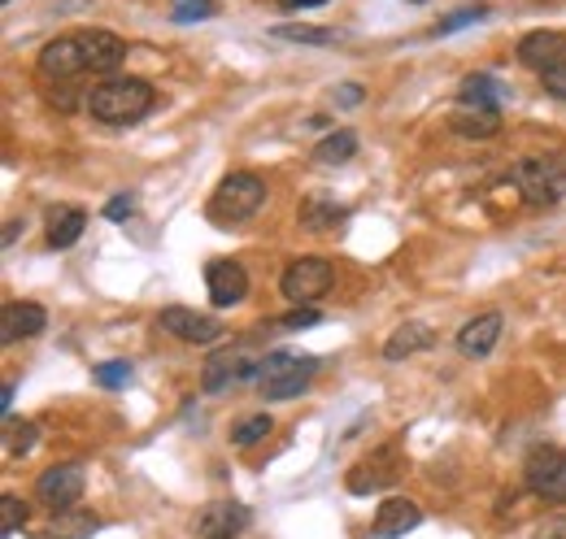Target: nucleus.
<instances>
[{"label":"nucleus","instance_id":"10","mask_svg":"<svg viewBox=\"0 0 566 539\" xmlns=\"http://www.w3.org/2000/svg\"><path fill=\"white\" fill-rule=\"evenodd\" d=\"M157 326H162L166 335H175L179 344H219V339H223L219 318L197 314V310H188V305H170V310H162V314H157Z\"/></svg>","mask_w":566,"mask_h":539},{"label":"nucleus","instance_id":"39","mask_svg":"<svg viewBox=\"0 0 566 539\" xmlns=\"http://www.w3.org/2000/svg\"><path fill=\"white\" fill-rule=\"evenodd\" d=\"M9 405H13V383H4V392H0V409L9 414Z\"/></svg>","mask_w":566,"mask_h":539},{"label":"nucleus","instance_id":"20","mask_svg":"<svg viewBox=\"0 0 566 539\" xmlns=\"http://www.w3.org/2000/svg\"><path fill=\"white\" fill-rule=\"evenodd\" d=\"M436 344V335L428 330L423 323H406L397 326L392 335H388V344H384V357L388 361H406V357H414V352H428Z\"/></svg>","mask_w":566,"mask_h":539},{"label":"nucleus","instance_id":"24","mask_svg":"<svg viewBox=\"0 0 566 539\" xmlns=\"http://www.w3.org/2000/svg\"><path fill=\"white\" fill-rule=\"evenodd\" d=\"M301 226L306 231H332V226H340L344 217H348V210L344 205H336L332 196H323V192H314V196H306L301 201Z\"/></svg>","mask_w":566,"mask_h":539},{"label":"nucleus","instance_id":"41","mask_svg":"<svg viewBox=\"0 0 566 539\" xmlns=\"http://www.w3.org/2000/svg\"><path fill=\"white\" fill-rule=\"evenodd\" d=\"M4 4H9V0H4Z\"/></svg>","mask_w":566,"mask_h":539},{"label":"nucleus","instance_id":"28","mask_svg":"<svg viewBox=\"0 0 566 539\" xmlns=\"http://www.w3.org/2000/svg\"><path fill=\"white\" fill-rule=\"evenodd\" d=\"M26 518H31V505L22 496H0V536H18L26 527Z\"/></svg>","mask_w":566,"mask_h":539},{"label":"nucleus","instance_id":"1","mask_svg":"<svg viewBox=\"0 0 566 539\" xmlns=\"http://www.w3.org/2000/svg\"><path fill=\"white\" fill-rule=\"evenodd\" d=\"M157 105V92L148 79H106L101 88H92L88 97V113L97 122H110V126H131L140 117H148Z\"/></svg>","mask_w":566,"mask_h":539},{"label":"nucleus","instance_id":"4","mask_svg":"<svg viewBox=\"0 0 566 539\" xmlns=\"http://www.w3.org/2000/svg\"><path fill=\"white\" fill-rule=\"evenodd\" d=\"M319 357H297V352H270L266 361H257V379H262V401H292L310 388V379L319 374Z\"/></svg>","mask_w":566,"mask_h":539},{"label":"nucleus","instance_id":"12","mask_svg":"<svg viewBox=\"0 0 566 539\" xmlns=\"http://www.w3.org/2000/svg\"><path fill=\"white\" fill-rule=\"evenodd\" d=\"M248 523H253L248 505H240V501H214V505H206V509L197 514V536L235 539L240 531H248Z\"/></svg>","mask_w":566,"mask_h":539},{"label":"nucleus","instance_id":"40","mask_svg":"<svg viewBox=\"0 0 566 539\" xmlns=\"http://www.w3.org/2000/svg\"><path fill=\"white\" fill-rule=\"evenodd\" d=\"M18 226H22V222H4V244H13V239H18Z\"/></svg>","mask_w":566,"mask_h":539},{"label":"nucleus","instance_id":"32","mask_svg":"<svg viewBox=\"0 0 566 539\" xmlns=\"http://www.w3.org/2000/svg\"><path fill=\"white\" fill-rule=\"evenodd\" d=\"M488 18V9H457V13H450L441 26H436V35H453V31H462V26H475V22H484Z\"/></svg>","mask_w":566,"mask_h":539},{"label":"nucleus","instance_id":"8","mask_svg":"<svg viewBox=\"0 0 566 539\" xmlns=\"http://www.w3.org/2000/svg\"><path fill=\"white\" fill-rule=\"evenodd\" d=\"M401 470H406V461H401V448H397V443H388V448H375L370 457H362V461L348 470L344 487H348L353 496H370V492H384V487H392V483L401 479Z\"/></svg>","mask_w":566,"mask_h":539},{"label":"nucleus","instance_id":"18","mask_svg":"<svg viewBox=\"0 0 566 539\" xmlns=\"http://www.w3.org/2000/svg\"><path fill=\"white\" fill-rule=\"evenodd\" d=\"M48 248H70V244H79V235H84V226H88V214L79 210V205H53L48 210Z\"/></svg>","mask_w":566,"mask_h":539},{"label":"nucleus","instance_id":"15","mask_svg":"<svg viewBox=\"0 0 566 539\" xmlns=\"http://www.w3.org/2000/svg\"><path fill=\"white\" fill-rule=\"evenodd\" d=\"M419 523H423V509H419L410 496H388V501L375 509L370 536L375 539H401L406 531H414Z\"/></svg>","mask_w":566,"mask_h":539},{"label":"nucleus","instance_id":"19","mask_svg":"<svg viewBox=\"0 0 566 539\" xmlns=\"http://www.w3.org/2000/svg\"><path fill=\"white\" fill-rule=\"evenodd\" d=\"M101 531V518L92 509H66V514H53V523L40 531V539H92Z\"/></svg>","mask_w":566,"mask_h":539},{"label":"nucleus","instance_id":"38","mask_svg":"<svg viewBox=\"0 0 566 539\" xmlns=\"http://www.w3.org/2000/svg\"><path fill=\"white\" fill-rule=\"evenodd\" d=\"M328 0H279V9H319Z\"/></svg>","mask_w":566,"mask_h":539},{"label":"nucleus","instance_id":"2","mask_svg":"<svg viewBox=\"0 0 566 539\" xmlns=\"http://www.w3.org/2000/svg\"><path fill=\"white\" fill-rule=\"evenodd\" d=\"M514 192L523 196V205L532 210H550L566 201V153H550V157H523L510 170Z\"/></svg>","mask_w":566,"mask_h":539},{"label":"nucleus","instance_id":"21","mask_svg":"<svg viewBox=\"0 0 566 539\" xmlns=\"http://www.w3.org/2000/svg\"><path fill=\"white\" fill-rule=\"evenodd\" d=\"M235 379H257V366H244L235 352H219V357L206 361L201 388H206V392H223L226 383H235Z\"/></svg>","mask_w":566,"mask_h":539},{"label":"nucleus","instance_id":"6","mask_svg":"<svg viewBox=\"0 0 566 539\" xmlns=\"http://www.w3.org/2000/svg\"><path fill=\"white\" fill-rule=\"evenodd\" d=\"M84 487H88L84 465H79V461H57V465L40 470V479H35V501L48 505L53 514H66V509L79 505Z\"/></svg>","mask_w":566,"mask_h":539},{"label":"nucleus","instance_id":"37","mask_svg":"<svg viewBox=\"0 0 566 539\" xmlns=\"http://www.w3.org/2000/svg\"><path fill=\"white\" fill-rule=\"evenodd\" d=\"M541 539H566V518H554L541 527Z\"/></svg>","mask_w":566,"mask_h":539},{"label":"nucleus","instance_id":"35","mask_svg":"<svg viewBox=\"0 0 566 539\" xmlns=\"http://www.w3.org/2000/svg\"><path fill=\"white\" fill-rule=\"evenodd\" d=\"M131 214H135V196L122 192V196L106 201V217H110V222H122V217H131Z\"/></svg>","mask_w":566,"mask_h":539},{"label":"nucleus","instance_id":"7","mask_svg":"<svg viewBox=\"0 0 566 539\" xmlns=\"http://www.w3.org/2000/svg\"><path fill=\"white\" fill-rule=\"evenodd\" d=\"M523 479H528V492L541 496V501H554L566 505V452L563 448H532L528 461H523Z\"/></svg>","mask_w":566,"mask_h":539},{"label":"nucleus","instance_id":"26","mask_svg":"<svg viewBox=\"0 0 566 539\" xmlns=\"http://www.w3.org/2000/svg\"><path fill=\"white\" fill-rule=\"evenodd\" d=\"M270 35H275V40H292V44H336L340 40L336 31H328V26H306V22H279Z\"/></svg>","mask_w":566,"mask_h":539},{"label":"nucleus","instance_id":"5","mask_svg":"<svg viewBox=\"0 0 566 539\" xmlns=\"http://www.w3.org/2000/svg\"><path fill=\"white\" fill-rule=\"evenodd\" d=\"M336 283V270L328 257H297L288 261L284 279H279V292L292 301V305H319Z\"/></svg>","mask_w":566,"mask_h":539},{"label":"nucleus","instance_id":"31","mask_svg":"<svg viewBox=\"0 0 566 539\" xmlns=\"http://www.w3.org/2000/svg\"><path fill=\"white\" fill-rule=\"evenodd\" d=\"M219 13V0H179L175 4V22H206Z\"/></svg>","mask_w":566,"mask_h":539},{"label":"nucleus","instance_id":"36","mask_svg":"<svg viewBox=\"0 0 566 539\" xmlns=\"http://www.w3.org/2000/svg\"><path fill=\"white\" fill-rule=\"evenodd\" d=\"M362 97H366V92H362L357 83H344V88H340V97H336V101H340V105H348V109H353V105H362Z\"/></svg>","mask_w":566,"mask_h":539},{"label":"nucleus","instance_id":"17","mask_svg":"<svg viewBox=\"0 0 566 539\" xmlns=\"http://www.w3.org/2000/svg\"><path fill=\"white\" fill-rule=\"evenodd\" d=\"M501 314H479V318H470V323L457 330V352L462 357H488L492 348H497V339H501Z\"/></svg>","mask_w":566,"mask_h":539},{"label":"nucleus","instance_id":"27","mask_svg":"<svg viewBox=\"0 0 566 539\" xmlns=\"http://www.w3.org/2000/svg\"><path fill=\"white\" fill-rule=\"evenodd\" d=\"M35 439H40V427L35 423H4V452L9 457H26L31 448H35Z\"/></svg>","mask_w":566,"mask_h":539},{"label":"nucleus","instance_id":"9","mask_svg":"<svg viewBox=\"0 0 566 539\" xmlns=\"http://www.w3.org/2000/svg\"><path fill=\"white\" fill-rule=\"evenodd\" d=\"M35 70H40V79H48V83H70L75 75H88L79 35H57V40H48V44L40 48Z\"/></svg>","mask_w":566,"mask_h":539},{"label":"nucleus","instance_id":"34","mask_svg":"<svg viewBox=\"0 0 566 539\" xmlns=\"http://www.w3.org/2000/svg\"><path fill=\"white\" fill-rule=\"evenodd\" d=\"M541 83H545V92H550V97L566 101V61H563V66H554L550 75H541Z\"/></svg>","mask_w":566,"mask_h":539},{"label":"nucleus","instance_id":"30","mask_svg":"<svg viewBox=\"0 0 566 539\" xmlns=\"http://www.w3.org/2000/svg\"><path fill=\"white\" fill-rule=\"evenodd\" d=\"M131 374H135V370H131V361H106V366H97V370H92V379H97V388H126V383H131Z\"/></svg>","mask_w":566,"mask_h":539},{"label":"nucleus","instance_id":"16","mask_svg":"<svg viewBox=\"0 0 566 539\" xmlns=\"http://www.w3.org/2000/svg\"><path fill=\"white\" fill-rule=\"evenodd\" d=\"M44 326H48V314H44V305H31V301H9V305L0 310V344L35 339Z\"/></svg>","mask_w":566,"mask_h":539},{"label":"nucleus","instance_id":"33","mask_svg":"<svg viewBox=\"0 0 566 539\" xmlns=\"http://www.w3.org/2000/svg\"><path fill=\"white\" fill-rule=\"evenodd\" d=\"M319 323H323V314H319L314 305H297L292 314H284V318H279L284 330H306V326H319Z\"/></svg>","mask_w":566,"mask_h":539},{"label":"nucleus","instance_id":"14","mask_svg":"<svg viewBox=\"0 0 566 539\" xmlns=\"http://www.w3.org/2000/svg\"><path fill=\"white\" fill-rule=\"evenodd\" d=\"M75 35H79V48H84V61H88L92 75H113L126 61V44L113 31L88 26V31H75Z\"/></svg>","mask_w":566,"mask_h":539},{"label":"nucleus","instance_id":"22","mask_svg":"<svg viewBox=\"0 0 566 539\" xmlns=\"http://www.w3.org/2000/svg\"><path fill=\"white\" fill-rule=\"evenodd\" d=\"M450 131L462 139H492L501 131V113L492 109H457L450 117Z\"/></svg>","mask_w":566,"mask_h":539},{"label":"nucleus","instance_id":"29","mask_svg":"<svg viewBox=\"0 0 566 539\" xmlns=\"http://www.w3.org/2000/svg\"><path fill=\"white\" fill-rule=\"evenodd\" d=\"M270 431H275V418H270V414H253V418H244V423L231 431V443H235V448H253V443H262Z\"/></svg>","mask_w":566,"mask_h":539},{"label":"nucleus","instance_id":"25","mask_svg":"<svg viewBox=\"0 0 566 539\" xmlns=\"http://www.w3.org/2000/svg\"><path fill=\"white\" fill-rule=\"evenodd\" d=\"M348 157H357V135H353V131H332V135L314 148V161H319V166H344Z\"/></svg>","mask_w":566,"mask_h":539},{"label":"nucleus","instance_id":"13","mask_svg":"<svg viewBox=\"0 0 566 539\" xmlns=\"http://www.w3.org/2000/svg\"><path fill=\"white\" fill-rule=\"evenodd\" d=\"M206 288H210V301L219 305V310H231V305H240L244 296H248V270L240 266V261H210L206 266Z\"/></svg>","mask_w":566,"mask_h":539},{"label":"nucleus","instance_id":"3","mask_svg":"<svg viewBox=\"0 0 566 539\" xmlns=\"http://www.w3.org/2000/svg\"><path fill=\"white\" fill-rule=\"evenodd\" d=\"M266 179L262 175H253V170H231L223 183L214 188V196H210V222H219V226H235V222H248V217L257 214L262 205H266Z\"/></svg>","mask_w":566,"mask_h":539},{"label":"nucleus","instance_id":"23","mask_svg":"<svg viewBox=\"0 0 566 539\" xmlns=\"http://www.w3.org/2000/svg\"><path fill=\"white\" fill-rule=\"evenodd\" d=\"M501 97H506V88L492 79V75H470V79H462V88H457V101L462 109H501Z\"/></svg>","mask_w":566,"mask_h":539},{"label":"nucleus","instance_id":"11","mask_svg":"<svg viewBox=\"0 0 566 539\" xmlns=\"http://www.w3.org/2000/svg\"><path fill=\"white\" fill-rule=\"evenodd\" d=\"M563 61H566V31H528L519 40V66H528L536 75H550Z\"/></svg>","mask_w":566,"mask_h":539}]
</instances>
